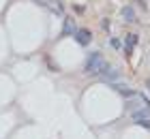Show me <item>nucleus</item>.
Masks as SVG:
<instances>
[{
    "label": "nucleus",
    "instance_id": "nucleus-1",
    "mask_svg": "<svg viewBox=\"0 0 150 139\" xmlns=\"http://www.w3.org/2000/svg\"><path fill=\"white\" fill-rule=\"evenodd\" d=\"M105 68V60L101 54H90V58H88L86 66H84V73L86 75H97Z\"/></svg>",
    "mask_w": 150,
    "mask_h": 139
},
{
    "label": "nucleus",
    "instance_id": "nucleus-2",
    "mask_svg": "<svg viewBox=\"0 0 150 139\" xmlns=\"http://www.w3.org/2000/svg\"><path fill=\"white\" fill-rule=\"evenodd\" d=\"M90 39H92L90 30H84V28H81V30L75 32V41H77L79 45H88V43H90Z\"/></svg>",
    "mask_w": 150,
    "mask_h": 139
},
{
    "label": "nucleus",
    "instance_id": "nucleus-3",
    "mask_svg": "<svg viewBox=\"0 0 150 139\" xmlns=\"http://www.w3.org/2000/svg\"><path fill=\"white\" fill-rule=\"evenodd\" d=\"M101 75H103L107 81H116V79H118V71H116V68H110L107 64H105L103 71H101Z\"/></svg>",
    "mask_w": 150,
    "mask_h": 139
},
{
    "label": "nucleus",
    "instance_id": "nucleus-4",
    "mask_svg": "<svg viewBox=\"0 0 150 139\" xmlns=\"http://www.w3.org/2000/svg\"><path fill=\"white\" fill-rule=\"evenodd\" d=\"M122 17H125L127 22H133L135 19V11L131 9V6H125V9H122Z\"/></svg>",
    "mask_w": 150,
    "mask_h": 139
},
{
    "label": "nucleus",
    "instance_id": "nucleus-5",
    "mask_svg": "<svg viewBox=\"0 0 150 139\" xmlns=\"http://www.w3.org/2000/svg\"><path fill=\"white\" fill-rule=\"evenodd\" d=\"M135 43H137V37H135V34H129V37H127V47L131 49Z\"/></svg>",
    "mask_w": 150,
    "mask_h": 139
},
{
    "label": "nucleus",
    "instance_id": "nucleus-6",
    "mask_svg": "<svg viewBox=\"0 0 150 139\" xmlns=\"http://www.w3.org/2000/svg\"><path fill=\"white\" fill-rule=\"evenodd\" d=\"M64 32H73V19H67L64 22Z\"/></svg>",
    "mask_w": 150,
    "mask_h": 139
},
{
    "label": "nucleus",
    "instance_id": "nucleus-7",
    "mask_svg": "<svg viewBox=\"0 0 150 139\" xmlns=\"http://www.w3.org/2000/svg\"><path fill=\"white\" fill-rule=\"evenodd\" d=\"M139 122V126H144V128H150V120H137Z\"/></svg>",
    "mask_w": 150,
    "mask_h": 139
},
{
    "label": "nucleus",
    "instance_id": "nucleus-8",
    "mask_svg": "<svg viewBox=\"0 0 150 139\" xmlns=\"http://www.w3.org/2000/svg\"><path fill=\"white\" fill-rule=\"evenodd\" d=\"M112 47H120V41L118 39H112Z\"/></svg>",
    "mask_w": 150,
    "mask_h": 139
},
{
    "label": "nucleus",
    "instance_id": "nucleus-9",
    "mask_svg": "<svg viewBox=\"0 0 150 139\" xmlns=\"http://www.w3.org/2000/svg\"><path fill=\"white\" fill-rule=\"evenodd\" d=\"M39 4H52V0H37Z\"/></svg>",
    "mask_w": 150,
    "mask_h": 139
}]
</instances>
